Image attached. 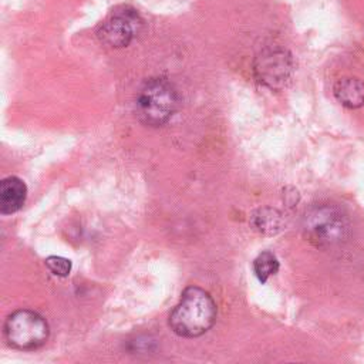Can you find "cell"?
I'll return each instance as SVG.
<instances>
[{"label":"cell","mask_w":364,"mask_h":364,"mask_svg":"<svg viewBox=\"0 0 364 364\" xmlns=\"http://www.w3.org/2000/svg\"><path fill=\"white\" fill-rule=\"evenodd\" d=\"M252 225L256 230L264 235H274L279 230H282L283 226V218L282 213L272 208H263L253 213L252 216Z\"/></svg>","instance_id":"obj_9"},{"label":"cell","mask_w":364,"mask_h":364,"mask_svg":"<svg viewBox=\"0 0 364 364\" xmlns=\"http://www.w3.org/2000/svg\"><path fill=\"white\" fill-rule=\"evenodd\" d=\"M293 63L283 50H266L255 63V74L269 88H282L290 80Z\"/></svg>","instance_id":"obj_6"},{"label":"cell","mask_w":364,"mask_h":364,"mask_svg":"<svg viewBox=\"0 0 364 364\" xmlns=\"http://www.w3.org/2000/svg\"><path fill=\"white\" fill-rule=\"evenodd\" d=\"M252 267H253V272H255L256 277L259 279V282L266 283L270 276L277 273L279 260L274 256V253H272L269 250H264V252H262L256 256V259L253 260Z\"/></svg>","instance_id":"obj_10"},{"label":"cell","mask_w":364,"mask_h":364,"mask_svg":"<svg viewBox=\"0 0 364 364\" xmlns=\"http://www.w3.org/2000/svg\"><path fill=\"white\" fill-rule=\"evenodd\" d=\"M176 107V90L164 78L148 80L141 87L135 101L136 117L148 127H161L166 124L173 115Z\"/></svg>","instance_id":"obj_3"},{"label":"cell","mask_w":364,"mask_h":364,"mask_svg":"<svg viewBox=\"0 0 364 364\" xmlns=\"http://www.w3.org/2000/svg\"><path fill=\"white\" fill-rule=\"evenodd\" d=\"M46 266L53 274L60 277H65L71 272V260L61 256H48L46 259Z\"/></svg>","instance_id":"obj_11"},{"label":"cell","mask_w":364,"mask_h":364,"mask_svg":"<svg viewBox=\"0 0 364 364\" xmlns=\"http://www.w3.org/2000/svg\"><path fill=\"white\" fill-rule=\"evenodd\" d=\"M351 232L347 215L336 205L320 203L306 210L303 233L316 247L327 249L344 243Z\"/></svg>","instance_id":"obj_2"},{"label":"cell","mask_w":364,"mask_h":364,"mask_svg":"<svg viewBox=\"0 0 364 364\" xmlns=\"http://www.w3.org/2000/svg\"><path fill=\"white\" fill-rule=\"evenodd\" d=\"M334 95L347 108H358L364 104V82L357 78H341L334 85Z\"/></svg>","instance_id":"obj_8"},{"label":"cell","mask_w":364,"mask_h":364,"mask_svg":"<svg viewBox=\"0 0 364 364\" xmlns=\"http://www.w3.org/2000/svg\"><path fill=\"white\" fill-rule=\"evenodd\" d=\"M50 330L46 318L33 310H17L4 323V338L17 350H36L48 338Z\"/></svg>","instance_id":"obj_4"},{"label":"cell","mask_w":364,"mask_h":364,"mask_svg":"<svg viewBox=\"0 0 364 364\" xmlns=\"http://www.w3.org/2000/svg\"><path fill=\"white\" fill-rule=\"evenodd\" d=\"M141 17L131 7L115 9L97 31L98 40L112 48L128 46L141 27Z\"/></svg>","instance_id":"obj_5"},{"label":"cell","mask_w":364,"mask_h":364,"mask_svg":"<svg viewBox=\"0 0 364 364\" xmlns=\"http://www.w3.org/2000/svg\"><path fill=\"white\" fill-rule=\"evenodd\" d=\"M27 186L17 176H7L0 182V212L11 215L26 202Z\"/></svg>","instance_id":"obj_7"},{"label":"cell","mask_w":364,"mask_h":364,"mask_svg":"<svg viewBox=\"0 0 364 364\" xmlns=\"http://www.w3.org/2000/svg\"><path fill=\"white\" fill-rule=\"evenodd\" d=\"M216 320V304L212 296L200 287L189 286L182 291L179 303L169 316V326L181 337H199Z\"/></svg>","instance_id":"obj_1"}]
</instances>
